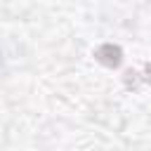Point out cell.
I'll list each match as a JSON object with an SVG mask.
<instances>
[{
    "mask_svg": "<svg viewBox=\"0 0 151 151\" xmlns=\"http://www.w3.org/2000/svg\"><path fill=\"white\" fill-rule=\"evenodd\" d=\"M94 59H97L99 64L109 66V68H116V66H120V61H123V50H120L118 45H113V42H104V45H99V47L94 50Z\"/></svg>",
    "mask_w": 151,
    "mask_h": 151,
    "instance_id": "1",
    "label": "cell"
},
{
    "mask_svg": "<svg viewBox=\"0 0 151 151\" xmlns=\"http://www.w3.org/2000/svg\"><path fill=\"white\" fill-rule=\"evenodd\" d=\"M144 80L146 83H151V61L146 64V68H144Z\"/></svg>",
    "mask_w": 151,
    "mask_h": 151,
    "instance_id": "2",
    "label": "cell"
}]
</instances>
